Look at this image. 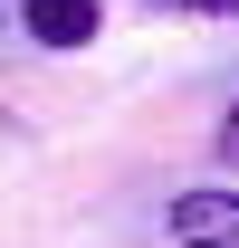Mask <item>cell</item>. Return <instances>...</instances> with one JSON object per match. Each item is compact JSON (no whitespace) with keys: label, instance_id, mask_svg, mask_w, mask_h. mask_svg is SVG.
<instances>
[{"label":"cell","instance_id":"cell-3","mask_svg":"<svg viewBox=\"0 0 239 248\" xmlns=\"http://www.w3.org/2000/svg\"><path fill=\"white\" fill-rule=\"evenodd\" d=\"M144 10H172V19H239V0H144Z\"/></svg>","mask_w":239,"mask_h":248},{"label":"cell","instance_id":"cell-2","mask_svg":"<svg viewBox=\"0 0 239 248\" xmlns=\"http://www.w3.org/2000/svg\"><path fill=\"white\" fill-rule=\"evenodd\" d=\"M19 29H29L38 48H96L105 0H19Z\"/></svg>","mask_w":239,"mask_h":248},{"label":"cell","instance_id":"cell-4","mask_svg":"<svg viewBox=\"0 0 239 248\" xmlns=\"http://www.w3.org/2000/svg\"><path fill=\"white\" fill-rule=\"evenodd\" d=\"M220 162H239V105L220 115Z\"/></svg>","mask_w":239,"mask_h":248},{"label":"cell","instance_id":"cell-1","mask_svg":"<svg viewBox=\"0 0 239 248\" xmlns=\"http://www.w3.org/2000/svg\"><path fill=\"white\" fill-rule=\"evenodd\" d=\"M172 248H239V191L230 182H201V191H172V210H163Z\"/></svg>","mask_w":239,"mask_h":248}]
</instances>
